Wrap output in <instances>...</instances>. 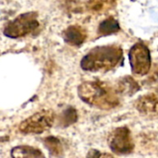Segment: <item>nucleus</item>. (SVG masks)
<instances>
[{"mask_svg":"<svg viewBox=\"0 0 158 158\" xmlns=\"http://www.w3.org/2000/svg\"><path fill=\"white\" fill-rule=\"evenodd\" d=\"M123 62V50L118 45H103L91 49L81 60V68L90 72H106Z\"/></svg>","mask_w":158,"mask_h":158,"instance_id":"1","label":"nucleus"},{"mask_svg":"<svg viewBox=\"0 0 158 158\" xmlns=\"http://www.w3.org/2000/svg\"><path fill=\"white\" fill-rule=\"evenodd\" d=\"M79 97L86 104L104 110L119 105L118 92L106 82L85 81L78 87Z\"/></svg>","mask_w":158,"mask_h":158,"instance_id":"2","label":"nucleus"},{"mask_svg":"<svg viewBox=\"0 0 158 158\" xmlns=\"http://www.w3.org/2000/svg\"><path fill=\"white\" fill-rule=\"evenodd\" d=\"M38 27V13L36 11H30L20 14L9 21L4 29V34L8 38L18 39L31 34Z\"/></svg>","mask_w":158,"mask_h":158,"instance_id":"3","label":"nucleus"},{"mask_svg":"<svg viewBox=\"0 0 158 158\" xmlns=\"http://www.w3.org/2000/svg\"><path fill=\"white\" fill-rule=\"evenodd\" d=\"M55 120L56 114L53 110H41L23 120L19 126V131L24 134H40L48 131Z\"/></svg>","mask_w":158,"mask_h":158,"instance_id":"4","label":"nucleus"},{"mask_svg":"<svg viewBox=\"0 0 158 158\" xmlns=\"http://www.w3.org/2000/svg\"><path fill=\"white\" fill-rule=\"evenodd\" d=\"M129 59L131 71L134 75L144 76L150 69L152 58L150 50L143 43H137L129 51Z\"/></svg>","mask_w":158,"mask_h":158,"instance_id":"5","label":"nucleus"},{"mask_svg":"<svg viewBox=\"0 0 158 158\" xmlns=\"http://www.w3.org/2000/svg\"><path fill=\"white\" fill-rule=\"evenodd\" d=\"M108 146L116 155H128L134 149L131 132L127 127H118L113 130L107 138Z\"/></svg>","mask_w":158,"mask_h":158,"instance_id":"6","label":"nucleus"},{"mask_svg":"<svg viewBox=\"0 0 158 158\" xmlns=\"http://www.w3.org/2000/svg\"><path fill=\"white\" fill-rule=\"evenodd\" d=\"M134 106L141 115L146 118H158V95L155 94H148L140 96L135 101Z\"/></svg>","mask_w":158,"mask_h":158,"instance_id":"7","label":"nucleus"},{"mask_svg":"<svg viewBox=\"0 0 158 158\" xmlns=\"http://www.w3.org/2000/svg\"><path fill=\"white\" fill-rule=\"evenodd\" d=\"M64 41L72 46L81 45L87 38V32L80 25H70L62 33Z\"/></svg>","mask_w":158,"mask_h":158,"instance_id":"8","label":"nucleus"},{"mask_svg":"<svg viewBox=\"0 0 158 158\" xmlns=\"http://www.w3.org/2000/svg\"><path fill=\"white\" fill-rule=\"evenodd\" d=\"M11 156L16 158L44 157V155L37 148L28 145L16 146L11 150Z\"/></svg>","mask_w":158,"mask_h":158,"instance_id":"9","label":"nucleus"},{"mask_svg":"<svg viewBox=\"0 0 158 158\" xmlns=\"http://www.w3.org/2000/svg\"><path fill=\"white\" fill-rule=\"evenodd\" d=\"M120 30L118 22L112 17L103 20L98 27V34L100 36H106L117 33Z\"/></svg>","mask_w":158,"mask_h":158,"instance_id":"10","label":"nucleus"},{"mask_svg":"<svg viewBox=\"0 0 158 158\" xmlns=\"http://www.w3.org/2000/svg\"><path fill=\"white\" fill-rule=\"evenodd\" d=\"M140 89L138 83L130 77H125L123 79H121L118 82V89L117 91L122 94H126V95H132L134 94L138 90Z\"/></svg>","mask_w":158,"mask_h":158,"instance_id":"11","label":"nucleus"},{"mask_svg":"<svg viewBox=\"0 0 158 158\" xmlns=\"http://www.w3.org/2000/svg\"><path fill=\"white\" fill-rule=\"evenodd\" d=\"M77 119H78V114L76 109L73 107H68L59 116L58 125L62 128H66L74 124L77 121Z\"/></svg>","mask_w":158,"mask_h":158,"instance_id":"12","label":"nucleus"},{"mask_svg":"<svg viewBox=\"0 0 158 158\" xmlns=\"http://www.w3.org/2000/svg\"><path fill=\"white\" fill-rule=\"evenodd\" d=\"M44 144L46 147V149L49 151V153L53 156H59L63 154V146L59 139H57L55 136H49L44 138Z\"/></svg>","mask_w":158,"mask_h":158,"instance_id":"13","label":"nucleus"},{"mask_svg":"<svg viewBox=\"0 0 158 158\" xmlns=\"http://www.w3.org/2000/svg\"><path fill=\"white\" fill-rule=\"evenodd\" d=\"M114 3L113 0H89L87 3V8L91 12L100 13L106 11V8H109Z\"/></svg>","mask_w":158,"mask_h":158,"instance_id":"14","label":"nucleus"},{"mask_svg":"<svg viewBox=\"0 0 158 158\" xmlns=\"http://www.w3.org/2000/svg\"><path fill=\"white\" fill-rule=\"evenodd\" d=\"M88 156H93V157H100V156H112L111 155H108V154H101V153H98V151H95V150H92L89 154H88Z\"/></svg>","mask_w":158,"mask_h":158,"instance_id":"15","label":"nucleus"}]
</instances>
